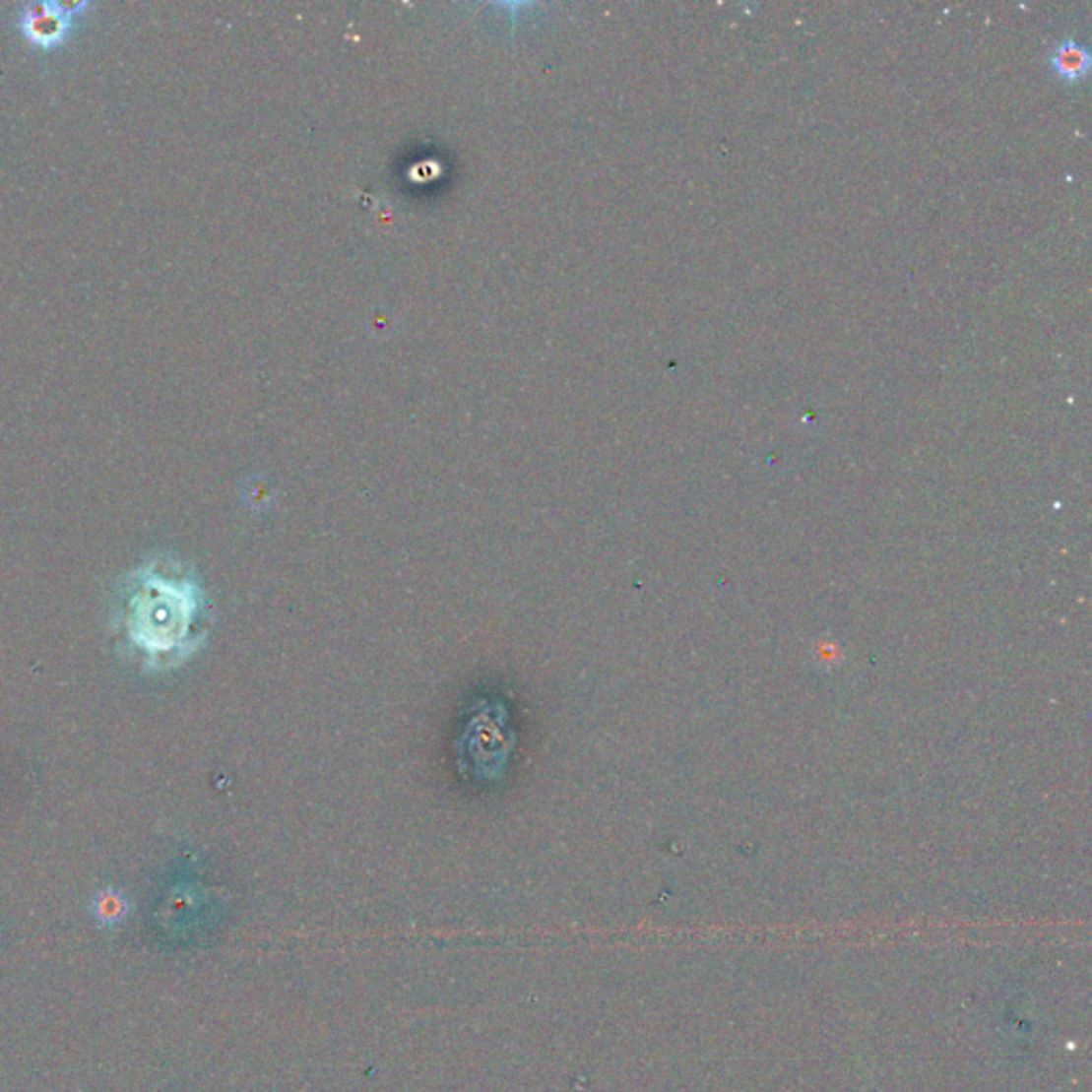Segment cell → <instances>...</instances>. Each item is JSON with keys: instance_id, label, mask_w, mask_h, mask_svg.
<instances>
[{"instance_id": "cell-4", "label": "cell", "mask_w": 1092, "mask_h": 1092, "mask_svg": "<svg viewBox=\"0 0 1092 1092\" xmlns=\"http://www.w3.org/2000/svg\"><path fill=\"white\" fill-rule=\"evenodd\" d=\"M128 911H131V905H128L126 896L113 888L102 890L93 898V916L102 929L122 927L128 918Z\"/></svg>"}, {"instance_id": "cell-1", "label": "cell", "mask_w": 1092, "mask_h": 1092, "mask_svg": "<svg viewBox=\"0 0 1092 1092\" xmlns=\"http://www.w3.org/2000/svg\"><path fill=\"white\" fill-rule=\"evenodd\" d=\"M205 602L195 576L148 563L133 576L124 627L133 645L154 664L184 660L201 638Z\"/></svg>"}, {"instance_id": "cell-3", "label": "cell", "mask_w": 1092, "mask_h": 1092, "mask_svg": "<svg viewBox=\"0 0 1092 1092\" xmlns=\"http://www.w3.org/2000/svg\"><path fill=\"white\" fill-rule=\"evenodd\" d=\"M1088 64H1090L1088 49L1082 43L1073 41V38L1062 41L1055 49V54H1052V69H1055V73L1062 77L1064 82H1080L1088 73Z\"/></svg>"}, {"instance_id": "cell-2", "label": "cell", "mask_w": 1092, "mask_h": 1092, "mask_svg": "<svg viewBox=\"0 0 1092 1092\" xmlns=\"http://www.w3.org/2000/svg\"><path fill=\"white\" fill-rule=\"evenodd\" d=\"M77 7L80 5L75 7L54 5V3L31 5L22 18V29L32 43L41 47H51L60 43L64 34H67L69 18Z\"/></svg>"}]
</instances>
